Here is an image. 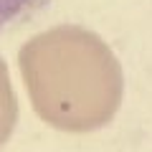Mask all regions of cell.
I'll use <instances>...</instances> for the list:
<instances>
[{
  "mask_svg": "<svg viewBox=\"0 0 152 152\" xmlns=\"http://www.w3.org/2000/svg\"><path fill=\"white\" fill-rule=\"evenodd\" d=\"M53 0H0V33L13 26L28 23L38 13H43Z\"/></svg>",
  "mask_w": 152,
  "mask_h": 152,
  "instance_id": "1",
  "label": "cell"
}]
</instances>
